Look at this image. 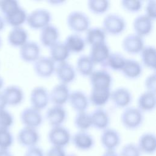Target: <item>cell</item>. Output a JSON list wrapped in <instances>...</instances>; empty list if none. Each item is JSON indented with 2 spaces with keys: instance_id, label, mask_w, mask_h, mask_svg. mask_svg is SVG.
<instances>
[{
  "instance_id": "d590c367",
  "label": "cell",
  "mask_w": 156,
  "mask_h": 156,
  "mask_svg": "<svg viewBox=\"0 0 156 156\" xmlns=\"http://www.w3.org/2000/svg\"><path fill=\"white\" fill-rule=\"evenodd\" d=\"M94 63L88 55H81L76 61V71L83 77H89L94 70Z\"/></svg>"
},
{
  "instance_id": "5b68a950",
  "label": "cell",
  "mask_w": 156,
  "mask_h": 156,
  "mask_svg": "<svg viewBox=\"0 0 156 156\" xmlns=\"http://www.w3.org/2000/svg\"><path fill=\"white\" fill-rule=\"evenodd\" d=\"M52 15L45 9H37L27 14L26 23L29 27L34 30H41L51 24Z\"/></svg>"
},
{
  "instance_id": "52a82bcc",
  "label": "cell",
  "mask_w": 156,
  "mask_h": 156,
  "mask_svg": "<svg viewBox=\"0 0 156 156\" xmlns=\"http://www.w3.org/2000/svg\"><path fill=\"white\" fill-rule=\"evenodd\" d=\"M20 120L24 127L37 129L42 124L43 118L40 111L30 106L21 112Z\"/></svg>"
},
{
  "instance_id": "f5cc1de1",
  "label": "cell",
  "mask_w": 156,
  "mask_h": 156,
  "mask_svg": "<svg viewBox=\"0 0 156 156\" xmlns=\"http://www.w3.org/2000/svg\"><path fill=\"white\" fill-rule=\"evenodd\" d=\"M5 20H4V18H3V16L0 15V31L3 30V29L5 27Z\"/></svg>"
},
{
  "instance_id": "d6a6232c",
  "label": "cell",
  "mask_w": 156,
  "mask_h": 156,
  "mask_svg": "<svg viewBox=\"0 0 156 156\" xmlns=\"http://www.w3.org/2000/svg\"><path fill=\"white\" fill-rule=\"evenodd\" d=\"M126 58L119 52H110L107 59L102 64L103 69H109L115 71H121Z\"/></svg>"
},
{
  "instance_id": "ab89813d",
  "label": "cell",
  "mask_w": 156,
  "mask_h": 156,
  "mask_svg": "<svg viewBox=\"0 0 156 156\" xmlns=\"http://www.w3.org/2000/svg\"><path fill=\"white\" fill-rule=\"evenodd\" d=\"M121 5L122 9L129 13H137L143 7V1L140 0H122Z\"/></svg>"
},
{
  "instance_id": "681fc988",
  "label": "cell",
  "mask_w": 156,
  "mask_h": 156,
  "mask_svg": "<svg viewBox=\"0 0 156 156\" xmlns=\"http://www.w3.org/2000/svg\"><path fill=\"white\" fill-rule=\"evenodd\" d=\"M7 105L5 100L4 98V96L1 91H0V110L4 109L5 108V106Z\"/></svg>"
},
{
  "instance_id": "2e32d148",
  "label": "cell",
  "mask_w": 156,
  "mask_h": 156,
  "mask_svg": "<svg viewBox=\"0 0 156 156\" xmlns=\"http://www.w3.org/2000/svg\"><path fill=\"white\" fill-rule=\"evenodd\" d=\"M121 46L126 52L136 55L140 53L145 45L143 38L133 33L129 34L123 38Z\"/></svg>"
},
{
  "instance_id": "5bb4252c",
  "label": "cell",
  "mask_w": 156,
  "mask_h": 156,
  "mask_svg": "<svg viewBox=\"0 0 156 156\" xmlns=\"http://www.w3.org/2000/svg\"><path fill=\"white\" fill-rule=\"evenodd\" d=\"M54 73L60 83L67 85L73 82L76 77L75 68L67 61L57 63Z\"/></svg>"
},
{
  "instance_id": "f546056e",
  "label": "cell",
  "mask_w": 156,
  "mask_h": 156,
  "mask_svg": "<svg viewBox=\"0 0 156 156\" xmlns=\"http://www.w3.org/2000/svg\"><path fill=\"white\" fill-rule=\"evenodd\" d=\"M70 53H80L82 52L86 46L85 39L78 34L68 35L63 42Z\"/></svg>"
},
{
  "instance_id": "1f68e13d",
  "label": "cell",
  "mask_w": 156,
  "mask_h": 156,
  "mask_svg": "<svg viewBox=\"0 0 156 156\" xmlns=\"http://www.w3.org/2000/svg\"><path fill=\"white\" fill-rule=\"evenodd\" d=\"M111 90H102L91 88L88 99L90 104L94 107H102L109 101Z\"/></svg>"
},
{
  "instance_id": "74e56055",
  "label": "cell",
  "mask_w": 156,
  "mask_h": 156,
  "mask_svg": "<svg viewBox=\"0 0 156 156\" xmlns=\"http://www.w3.org/2000/svg\"><path fill=\"white\" fill-rule=\"evenodd\" d=\"M87 7L93 14L100 15L106 13L110 7V2L107 0H89Z\"/></svg>"
},
{
  "instance_id": "11a10c76",
  "label": "cell",
  "mask_w": 156,
  "mask_h": 156,
  "mask_svg": "<svg viewBox=\"0 0 156 156\" xmlns=\"http://www.w3.org/2000/svg\"><path fill=\"white\" fill-rule=\"evenodd\" d=\"M66 156H76V155H74V154H69V155H68L67 154V155Z\"/></svg>"
},
{
  "instance_id": "ac0fdd59",
  "label": "cell",
  "mask_w": 156,
  "mask_h": 156,
  "mask_svg": "<svg viewBox=\"0 0 156 156\" xmlns=\"http://www.w3.org/2000/svg\"><path fill=\"white\" fill-rule=\"evenodd\" d=\"M132 27L134 34L143 38L152 32L154 27V21L144 14L140 15L134 18Z\"/></svg>"
},
{
  "instance_id": "cb8c5ba5",
  "label": "cell",
  "mask_w": 156,
  "mask_h": 156,
  "mask_svg": "<svg viewBox=\"0 0 156 156\" xmlns=\"http://www.w3.org/2000/svg\"><path fill=\"white\" fill-rule=\"evenodd\" d=\"M2 93L5 100L7 105H18L20 104L24 97L23 90L17 85H9L5 87Z\"/></svg>"
},
{
  "instance_id": "7dc6e473",
  "label": "cell",
  "mask_w": 156,
  "mask_h": 156,
  "mask_svg": "<svg viewBox=\"0 0 156 156\" xmlns=\"http://www.w3.org/2000/svg\"><path fill=\"white\" fill-rule=\"evenodd\" d=\"M24 156H45V152L38 146L26 149Z\"/></svg>"
},
{
  "instance_id": "816d5d0a",
  "label": "cell",
  "mask_w": 156,
  "mask_h": 156,
  "mask_svg": "<svg viewBox=\"0 0 156 156\" xmlns=\"http://www.w3.org/2000/svg\"><path fill=\"white\" fill-rule=\"evenodd\" d=\"M48 3L52 4V5H60L63 3L65 2L64 1H62V0H51V1H48Z\"/></svg>"
},
{
  "instance_id": "f35d334b",
  "label": "cell",
  "mask_w": 156,
  "mask_h": 156,
  "mask_svg": "<svg viewBox=\"0 0 156 156\" xmlns=\"http://www.w3.org/2000/svg\"><path fill=\"white\" fill-rule=\"evenodd\" d=\"M13 136L9 129L0 128V149H9L13 144Z\"/></svg>"
},
{
  "instance_id": "603a6c76",
  "label": "cell",
  "mask_w": 156,
  "mask_h": 156,
  "mask_svg": "<svg viewBox=\"0 0 156 156\" xmlns=\"http://www.w3.org/2000/svg\"><path fill=\"white\" fill-rule=\"evenodd\" d=\"M136 144L142 154H154L156 151L155 135L152 132L143 133L139 137Z\"/></svg>"
},
{
  "instance_id": "7c38bea8",
  "label": "cell",
  "mask_w": 156,
  "mask_h": 156,
  "mask_svg": "<svg viewBox=\"0 0 156 156\" xmlns=\"http://www.w3.org/2000/svg\"><path fill=\"white\" fill-rule=\"evenodd\" d=\"M30 102L31 107L41 111L44 109L48 105L49 94L47 89L43 86L34 87L30 94Z\"/></svg>"
},
{
  "instance_id": "4fadbf2b",
  "label": "cell",
  "mask_w": 156,
  "mask_h": 156,
  "mask_svg": "<svg viewBox=\"0 0 156 156\" xmlns=\"http://www.w3.org/2000/svg\"><path fill=\"white\" fill-rule=\"evenodd\" d=\"M66 118L67 113L63 106L53 105L45 113V119L51 127L63 126Z\"/></svg>"
},
{
  "instance_id": "3957f363",
  "label": "cell",
  "mask_w": 156,
  "mask_h": 156,
  "mask_svg": "<svg viewBox=\"0 0 156 156\" xmlns=\"http://www.w3.org/2000/svg\"><path fill=\"white\" fill-rule=\"evenodd\" d=\"M102 25L106 34L118 36L124 32L127 23L122 16L116 13H109L104 18Z\"/></svg>"
},
{
  "instance_id": "484cf974",
  "label": "cell",
  "mask_w": 156,
  "mask_h": 156,
  "mask_svg": "<svg viewBox=\"0 0 156 156\" xmlns=\"http://www.w3.org/2000/svg\"><path fill=\"white\" fill-rule=\"evenodd\" d=\"M121 72L126 79H136L141 76L143 73V66L136 60L126 58Z\"/></svg>"
},
{
  "instance_id": "60d3db41",
  "label": "cell",
  "mask_w": 156,
  "mask_h": 156,
  "mask_svg": "<svg viewBox=\"0 0 156 156\" xmlns=\"http://www.w3.org/2000/svg\"><path fill=\"white\" fill-rule=\"evenodd\" d=\"M119 156H141L142 154L136 143H129L124 144L119 153Z\"/></svg>"
},
{
  "instance_id": "9f6ffc18",
  "label": "cell",
  "mask_w": 156,
  "mask_h": 156,
  "mask_svg": "<svg viewBox=\"0 0 156 156\" xmlns=\"http://www.w3.org/2000/svg\"><path fill=\"white\" fill-rule=\"evenodd\" d=\"M1 38H0V46H1Z\"/></svg>"
},
{
  "instance_id": "7bdbcfd3",
  "label": "cell",
  "mask_w": 156,
  "mask_h": 156,
  "mask_svg": "<svg viewBox=\"0 0 156 156\" xmlns=\"http://www.w3.org/2000/svg\"><path fill=\"white\" fill-rule=\"evenodd\" d=\"M20 6L18 2L15 0L0 1V11L3 14V16L10 13Z\"/></svg>"
},
{
  "instance_id": "8d00e7d4",
  "label": "cell",
  "mask_w": 156,
  "mask_h": 156,
  "mask_svg": "<svg viewBox=\"0 0 156 156\" xmlns=\"http://www.w3.org/2000/svg\"><path fill=\"white\" fill-rule=\"evenodd\" d=\"M74 125L78 131H88L92 127L90 113L87 111L76 113L74 118Z\"/></svg>"
},
{
  "instance_id": "4316f807",
  "label": "cell",
  "mask_w": 156,
  "mask_h": 156,
  "mask_svg": "<svg viewBox=\"0 0 156 156\" xmlns=\"http://www.w3.org/2000/svg\"><path fill=\"white\" fill-rule=\"evenodd\" d=\"M155 92L146 90L138 96L136 107L143 113L152 112L155 108Z\"/></svg>"
},
{
  "instance_id": "d6986e66",
  "label": "cell",
  "mask_w": 156,
  "mask_h": 156,
  "mask_svg": "<svg viewBox=\"0 0 156 156\" xmlns=\"http://www.w3.org/2000/svg\"><path fill=\"white\" fill-rule=\"evenodd\" d=\"M70 92L67 85L59 83L53 87L49 93V101L53 105L63 106L68 102Z\"/></svg>"
},
{
  "instance_id": "7402d4cb",
  "label": "cell",
  "mask_w": 156,
  "mask_h": 156,
  "mask_svg": "<svg viewBox=\"0 0 156 156\" xmlns=\"http://www.w3.org/2000/svg\"><path fill=\"white\" fill-rule=\"evenodd\" d=\"M59 37V30L54 24H49L40 30V41L45 48H49L58 42Z\"/></svg>"
},
{
  "instance_id": "e575fe53",
  "label": "cell",
  "mask_w": 156,
  "mask_h": 156,
  "mask_svg": "<svg viewBox=\"0 0 156 156\" xmlns=\"http://www.w3.org/2000/svg\"><path fill=\"white\" fill-rule=\"evenodd\" d=\"M106 33L102 27H90L85 32V41L86 44L90 46L94 44L106 42Z\"/></svg>"
},
{
  "instance_id": "836d02e7",
  "label": "cell",
  "mask_w": 156,
  "mask_h": 156,
  "mask_svg": "<svg viewBox=\"0 0 156 156\" xmlns=\"http://www.w3.org/2000/svg\"><path fill=\"white\" fill-rule=\"evenodd\" d=\"M139 54L142 65L151 69H155L156 50L155 46L151 45L144 46Z\"/></svg>"
},
{
  "instance_id": "c3c4849f",
  "label": "cell",
  "mask_w": 156,
  "mask_h": 156,
  "mask_svg": "<svg viewBox=\"0 0 156 156\" xmlns=\"http://www.w3.org/2000/svg\"><path fill=\"white\" fill-rule=\"evenodd\" d=\"M101 156H119L116 151L114 150H105Z\"/></svg>"
},
{
  "instance_id": "f1b7e54d",
  "label": "cell",
  "mask_w": 156,
  "mask_h": 156,
  "mask_svg": "<svg viewBox=\"0 0 156 156\" xmlns=\"http://www.w3.org/2000/svg\"><path fill=\"white\" fill-rule=\"evenodd\" d=\"M7 41L11 46L20 48L28 41V33L22 27H13L9 32Z\"/></svg>"
},
{
  "instance_id": "ba28073f",
  "label": "cell",
  "mask_w": 156,
  "mask_h": 156,
  "mask_svg": "<svg viewBox=\"0 0 156 156\" xmlns=\"http://www.w3.org/2000/svg\"><path fill=\"white\" fill-rule=\"evenodd\" d=\"M55 63L48 56H40L33 65L35 74L41 78H49L55 73Z\"/></svg>"
},
{
  "instance_id": "f907efd6",
  "label": "cell",
  "mask_w": 156,
  "mask_h": 156,
  "mask_svg": "<svg viewBox=\"0 0 156 156\" xmlns=\"http://www.w3.org/2000/svg\"><path fill=\"white\" fill-rule=\"evenodd\" d=\"M0 156H13L9 149H0Z\"/></svg>"
},
{
  "instance_id": "83f0119b",
  "label": "cell",
  "mask_w": 156,
  "mask_h": 156,
  "mask_svg": "<svg viewBox=\"0 0 156 156\" xmlns=\"http://www.w3.org/2000/svg\"><path fill=\"white\" fill-rule=\"evenodd\" d=\"M49 57L56 63L66 62L70 52L63 42L58 41L49 48Z\"/></svg>"
},
{
  "instance_id": "4dcf8cb0",
  "label": "cell",
  "mask_w": 156,
  "mask_h": 156,
  "mask_svg": "<svg viewBox=\"0 0 156 156\" xmlns=\"http://www.w3.org/2000/svg\"><path fill=\"white\" fill-rule=\"evenodd\" d=\"M27 16L26 11L20 6L10 13L3 16V18L5 23L13 27H21V25L26 22Z\"/></svg>"
},
{
  "instance_id": "f6af8a7d",
  "label": "cell",
  "mask_w": 156,
  "mask_h": 156,
  "mask_svg": "<svg viewBox=\"0 0 156 156\" xmlns=\"http://www.w3.org/2000/svg\"><path fill=\"white\" fill-rule=\"evenodd\" d=\"M144 84L146 91L155 92L156 75L155 72L151 73L146 77Z\"/></svg>"
},
{
  "instance_id": "9c48e42d",
  "label": "cell",
  "mask_w": 156,
  "mask_h": 156,
  "mask_svg": "<svg viewBox=\"0 0 156 156\" xmlns=\"http://www.w3.org/2000/svg\"><path fill=\"white\" fill-rule=\"evenodd\" d=\"M40 140V134L36 129L23 127L17 134V141L20 145L26 149L38 146Z\"/></svg>"
},
{
  "instance_id": "44dd1931",
  "label": "cell",
  "mask_w": 156,
  "mask_h": 156,
  "mask_svg": "<svg viewBox=\"0 0 156 156\" xmlns=\"http://www.w3.org/2000/svg\"><path fill=\"white\" fill-rule=\"evenodd\" d=\"M68 102L76 113L87 111L90 105L88 96L81 90H74L70 92Z\"/></svg>"
},
{
  "instance_id": "ee69618b",
  "label": "cell",
  "mask_w": 156,
  "mask_h": 156,
  "mask_svg": "<svg viewBox=\"0 0 156 156\" xmlns=\"http://www.w3.org/2000/svg\"><path fill=\"white\" fill-rule=\"evenodd\" d=\"M147 17L154 21L156 19V1L149 0L145 5V13Z\"/></svg>"
},
{
  "instance_id": "9a60e30c",
  "label": "cell",
  "mask_w": 156,
  "mask_h": 156,
  "mask_svg": "<svg viewBox=\"0 0 156 156\" xmlns=\"http://www.w3.org/2000/svg\"><path fill=\"white\" fill-rule=\"evenodd\" d=\"M71 143L77 150L88 151L93 148L95 141L87 131H77L72 135Z\"/></svg>"
},
{
  "instance_id": "8fae6325",
  "label": "cell",
  "mask_w": 156,
  "mask_h": 156,
  "mask_svg": "<svg viewBox=\"0 0 156 156\" xmlns=\"http://www.w3.org/2000/svg\"><path fill=\"white\" fill-rule=\"evenodd\" d=\"M110 100L116 108L124 109L132 102V94L128 88L120 87L111 91Z\"/></svg>"
},
{
  "instance_id": "b9f144b4",
  "label": "cell",
  "mask_w": 156,
  "mask_h": 156,
  "mask_svg": "<svg viewBox=\"0 0 156 156\" xmlns=\"http://www.w3.org/2000/svg\"><path fill=\"white\" fill-rule=\"evenodd\" d=\"M13 122L14 118L10 112L5 108L0 110V128L9 129Z\"/></svg>"
},
{
  "instance_id": "d4e9b609",
  "label": "cell",
  "mask_w": 156,
  "mask_h": 156,
  "mask_svg": "<svg viewBox=\"0 0 156 156\" xmlns=\"http://www.w3.org/2000/svg\"><path fill=\"white\" fill-rule=\"evenodd\" d=\"M110 53V48L106 42L98 43L90 46L88 56L94 65H101L105 62Z\"/></svg>"
},
{
  "instance_id": "8992f818",
  "label": "cell",
  "mask_w": 156,
  "mask_h": 156,
  "mask_svg": "<svg viewBox=\"0 0 156 156\" xmlns=\"http://www.w3.org/2000/svg\"><path fill=\"white\" fill-rule=\"evenodd\" d=\"M89 80L91 88L111 90L113 77L107 69L94 70L90 75Z\"/></svg>"
},
{
  "instance_id": "30bf717a",
  "label": "cell",
  "mask_w": 156,
  "mask_h": 156,
  "mask_svg": "<svg viewBox=\"0 0 156 156\" xmlns=\"http://www.w3.org/2000/svg\"><path fill=\"white\" fill-rule=\"evenodd\" d=\"M121 142V135L116 129L108 127L102 131L100 135V143L104 151H116L120 145Z\"/></svg>"
},
{
  "instance_id": "db71d44e",
  "label": "cell",
  "mask_w": 156,
  "mask_h": 156,
  "mask_svg": "<svg viewBox=\"0 0 156 156\" xmlns=\"http://www.w3.org/2000/svg\"><path fill=\"white\" fill-rule=\"evenodd\" d=\"M3 85H4V80L2 77L0 76V90L2 88Z\"/></svg>"
},
{
  "instance_id": "7a4b0ae2",
  "label": "cell",
  "mask_w": 156,
  "mask_h": 156,
  "mask_svg": "<svg viewBox=\"0 0 156 156\" xmlns=\"http://www.w3.org/2000/svg\"><path fill=\"white\" fill-rule=\"evenodd\" d=\"M90 19L83 12L74 10L66 17V24L68 28L75 34L85 32L90 27Z\"/></svg>"
},
{
  "instance_id": "277c9868",
  "label": "cell",
  "mask_w": 156,
  "mask_h": 156,
  "mask_svg": "<svg viewBox=\"0 0 156 156\" xmlns=\"http://www.w3.org/2000/svg\"><path fill=\"white\" fill-rule=\"evenodd\" d=\"M69 130L63 126L52 127L48 133V140L51 146L65 148L71 140Z\"/></svg>"
},
{
  "instance_id": "ffe728a7",
  "label": "cell",
  "mask_w": 156,
  "mask_h": 156,
  "mask_svg": "<svg viewBox=\"0 0 156 156\" xmlns=\"http://www.w3.org/2000/svg\"><path fill=\"white\" fill-rule=\"evenodd\" d=\"M92 127L99 130H104L109 127L110 116L108 112L102 107H98L90 113Z\"/></svg>"
},
{
  "instance_id": "e0dca14e",
  "label": "cell",
  "mask_w": 156,
  "mask_h": 156,
  "mask_svg": "<svg viewBox=\"0 0 156 156\" xmlns=\"http://www.w3.org/2000/svg\"><path fill=\"white\" fill-rule=\"evenodd\" d=\"M41 49L39 44L34 41L28 40L20 48V57L24 62L34 63L41 55Z\"/></svg>"
},
{
  "instance_id": "6da1fadb",
  "label": "cell",
  "mask_w": 156,
  "mask_h": 156,
  "mask_svg": "<svg viewBox=\"0 0 156 156\" xmlns=\"http://www.w3.org/2000/svg\"><path fill=\"white\" fill-rule=\"evenodd\" d=\"M144 119V113L136 107L129 106L124 108L120 116L122 125L130 130L139 129L143 125Z\"/></svg>"
},
{
  "instance_id": "bcb514c9",
  "label": "cell",
  "mask_w": 156,
  "mask_h": 156,
  "mask_svg": "<svg viewBox=\"0 0 156 156\" xmlns=\"http://www.w3.org/2000/svg\"><path fill=\"white\" fill-rule=\"evenodd\" d=\"M67 154L65 148L51 146L45 152V156H66Z\"/></svg>"
}]
</instances>
